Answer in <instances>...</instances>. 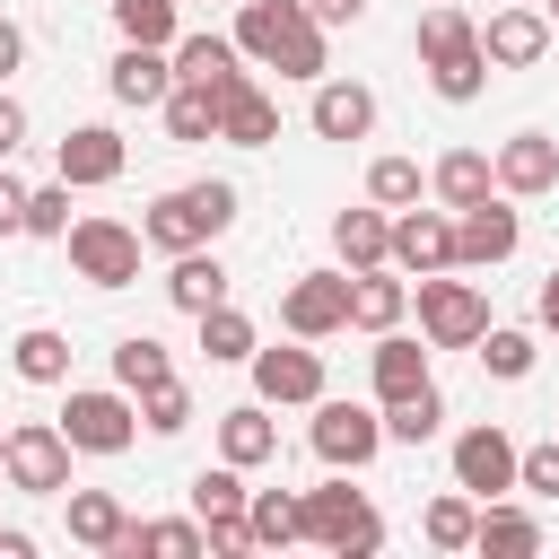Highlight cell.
<instances>
[{
  "label": "cell",
  "instance_id": "obj_52",
  "mask_svg": "<svg viewBox=\"0 0 559 559\" xmlns=\"http://www.w3.org/2000/svg\"><path fill=\"white\" fill-rule=\"evenodd\" d=\"M0 454H9V428H0Z\"/></svg>",
  "mask_w": 559,
  "mask_h": 559
},
{
  "label": "cell",
  "instance_id": "obj_39",
  "mask_svg": "<svg viewBox=\"0 0 559 559\" xmlns=\"http://www.w3.org/2000/svg\"><path fill=\"white\" fill-rule=\"evenodd\" d=\"M472 524H480V498H472V489H445V498H428V515H419L428 550H472Z\"/></svg>",
  "mask_w": 559,
  "mask_h": 559
},
{
  "label": "cell",
  "instance_id": "obj_53",
  "mask_svg": "<svg viewBox=\"0 0 559 559\" xmlns=\"http://www.w3.org/2000/svg\"><path fill=\"white\" fill-rule=\"evenodd\" d=\"M0 542H9V524H0Z\"/></svg>",
  "mask_w": 559,
  "mask_h": 559
},
{
  "label": "cell",
  "instance_id": "obj_10",
  "mask_svg": "<svg viewBox=\"0 0 559 559\" xmlns=\"http://www.w3.org/2000/svg\"><path fill=\"white\" fill-rule=\"evenodd\" d=\"M515 472H524V445H515L498 419H480V428L454 437V489H472V498H507Z\"/></svg>",
  "mask_w": 559,
  "mask_h": 559
},
{
  "label": "cell",
  "instance_id": "obj_4",
  "mask_svg": "<svg viewBox=\"0 0 559 559\" xmlns=\"http://www.w3.org/2000/svg\"><path fill=\"white\" fill-rule=\"evenodd\" d=\"M411 306H419V332H428V349H480V332H489V297H480V280L428 271V280L411 288Z\"/></svg>",
  "mask_w": 559,
  "mask_h": 559
},
{
  "label": "cell",
  "instance_id": "obj_45",
  "mask_svg": "<svg viewBox=\"0 0 559 559\" xmlns=\"http://www.w3.org/2000/svg\"><path fill=\"white\" fill-rule=\"evenodd\" d=\"M515 489H533V498H559V437H550V445H524V472H515Z\"/></svg>",
  "mask_w": 559,
  "mask_h": 559
},
{
  "label": "cell",
  "instance_id": "obj_38",
  "mask_svg": "<svg viewBox=\"0 0 559 559\" xmlns=\"http://www.w3.org/2000/svg\"><path fill=\"white\" fill-rule=\"evenodd\" d=\"M245 524H253V550H288V542H306V515H297L288 489H253Z\"/></svg>",
  "mask_w": 559,
  "mask_h": 559
},
{
  "label": "cell",
  "instance_id": "obj_47",
  "mask_svg": "<svg viewBox=\"0 0 559 559\" xmlns=\"http://www.w3.org/2000/svg\"><path fill=\"white\" fill-rule=\"evenodd\" d=\"M17 70H26V26H17V17H0V87H9Z\"/></svg>",
  "mask_w": 559,
  "mask_h": 559
},
{
  "label": "cell",
  "instance_id": "obj_18",
  "mask_svg": "<svg viewBox=\"0 0 559 559\" xmlns=\"http://www.w3.org/2000/svg\"><path fill=\"white\" fill-rule=\"evenodd\" d=\"M367 384H376V402H402V393L437 384V376H428V332H419V341H411L402 323L376 332V349H367Z\"/></svg>",
  "mask_w": 559,
  "mask_h": 559
},
{
  "label": "cell",
  "instance_id": "obj_17",
  "mask_svg": "<svg viewBox=\"0 0 559 559\" xmlns=\"http://www.w3.org/2000/svg\"><path fill=\"white\" fill-rule=\"evenodd\" d=\"M306 122H314V140H367L376 131V87L367 79H314V105H306Z\"/></svg>",
  "mask_w": 559,
  "mask_h": 559
},
{
  "label": "cell",
  "instance_id": "obj_22",
  "mask_svg": "<svg viewBox=\"0 0 559 559\" xmlns=\"http://www.w3.org/2000/svg\"><path fill=\"white\" fill-rule=\"evenodd\" d=\"M166 306H175V314H210V306H227V262H218L210 245L166 253Z\"/></svg>",
  "mask_w": 559,
  "mask_h": 559
},
{
  "label": "cell",
  "instance_id": "obj_16",
  "mask_svg": "<svg viewBox=\"0 0 559 559\" xmlns=\"http://www.w3.org/2000/svg\"><path fill=\"white\" fill-rule=\"evenodd\" d=\"M166 87H175V52H166V44H122V52H114V70H105V96H114V105H131V114L166 105Z\"/></svg>",
  "mask_w": 559,
  "mask_h": 559
},
{
  "label": "cell",
  "instance_id": "obj_13",
  "mask_svg": "<svg viewBox=\"0 0 559 559\" xmlns=\"http://www.w3.org/2000/svg\"><path fill=\"white\" fill-rule=\"evenodd\" d=\"M122 166H131V148H122V131H114V122H79V131H61V148H52V175H61L70 192L122 183Z\"/></svg>",
  "mask_w": 559,
  "mask_h": 559
},
{
  "label": "cell",
  "instance_id": "obj_1",
  "mask_svg": "<svg viewBox=\"0 0 559 559\" xmlns=\"http://www.w3.org/2000/svg\"><path fill=\"white\" fill-rule=\"evenodd\" d=\"M227 227H236V183H218V175L175 183V192H157V201L140 210L148 253H192V245H218Z\"/></svg>",
  "mask_w": 559,
  "mask_h": 559
},
{
  "label": "cell",
  "instance_id": "obj_48",
  "mask_svg": "<svg viewBox=\"0 0 559 559\" xmlns=\"http://www.w3.org/2000/svg\"><path fill=\"white\" fill-rule=\"evenodd\" d=\"M17 148H26V105L0 87V157H17Z\"/></svg>",
  "mask_w": 559,
  "mask_h": 559
},
{
  "label": "cell",
  "instance_id": "obj_27",
  "mask_svg": "<svg viewBox=\"0 0 559 559\" xmlns=\"http://www.w3.org/2000/svg\"><path fill=\"white\" fill-rule=\"evenodd\" d=\"M218 454L245 463V472H262V463L280 454V428H271V402H262V393L236 402V411H218Z\"/></svg>",
  "mask_w": 559,
  "mask_h": 559
},
{
  "label": "cell",
  "instance_id": "obj_26",
  "mask_svg": "<svg viewBox=\"0 0 559 559\" xmlns=\"http://www.w3.org/2000/svg\"><path fill=\"white\" fill-rule=\"evenodd\" d=\"M402 314H411V280H393V262L349 271V323H358V332H393Z\"/></svg>",
  "mask_w": 559,
  "mask_h": 559
},
{
  "label": "cell",
  "instance_id": "obj_9",
  "mask_svg": "<svg viewBox=\"0 0 559 559\" xmlns=\"http://www.w3.org/2000/svg\"><path fill=\"white\" fill-rule=\"evenodd\" d=\"M280 323H288L297 341L349 332V271H297V280L280 288Z\"/></svg>",
  "mask_w": 559,
  "mask_h": 559
},
{
  "label": "cell",
  "instance_id": "obj_33",
  "mask_svg": "<svg viewBox=\"0 0 559 559\" xmlns=\"http://www.w3.org/2000/svg\"><path fill=\"white\" fill-rule=\"evenodd\" d=\"M9 367H17L26 384H70V332H52V323H26V332L9 341Z\"/></svg>",
  "mask_w": 559,
  "mask_h": 559
},
{
  "label": "cell",
  "instance_id": "obj_15",
  "mask_svg": "<svg viewBox=\"0 0 559 559\" xmlns=\"http://www.w3.org/2000/svg\"><path fill=\"white\" fill-rule=\"evenodd\" d=\"M489 157H498V192H515V201L559 192V140L550 131H507Z\"/></svg>",
  "mask_w": 559,
  "mask_h": 559
},
{
  "label": "cell",
  "instance_id": "obj_20",
  "mask_svg": "<svg viewBox=\"0 0 559 559\" xmlns=\"http://www.w3.org/2000/svg\"><path fill=\"white\" fill-rule=\"evenodd\" d=\"M306 17H314L306 0H236V44H245V61H271V70H280V52H288V35H297Z\"/></svg>",
  "mask_w": 559,
  "mask_h": 559
},
{
  "label": "cell",
  "instance_id": "obj_46",
  "mask_svg": "<svg viewBox=\"0 0 559 559\" xmlns=\"http://www.w3.org/2000/svg\"><path fill=\"white\" fill-rule=\"evenodd\" d=\"M0 236H26V183L9 175V157H0Z\"/></svg>",
  "mask_w": 559,
  "mask_h": 559
},
{
  "label": "cell",
  "instance_id": "obj_19",
  "mask_svg": "<svg viewBox=\"0 0 559 559\" xmlns=\"http://www.w3.org/2000/svg\"><path fill=\"white\" fill-rule=\"evenodd\" d=\"M175 79L227 96V87H245L253 70H245V44H236V35H175Z\"/></svg>",
  "mask_w": 559,
  "mask_h": 559
},
{
  "label": "cell",
  "instance_id": "obj_25",
  "mask_svg": "<svg viewBox=\"0 0 559 559\" xmlns=\"http://www.w3.org/2000/svg\"><path fill=\"white\" fill-rule=\"evenodd\" d=\"M332 253H341V271H376V262H393V210H341L332 218Z\"/></svg>",
  "mask_w": 559,
  "mask_h": 559
},
{
  "label": "cell",
  "instance_id": "obj_14",
  "mask_svg": "<svg viewBox=\"0 0 559 559\" xmlns=\"http://www.w3.org/2000/svg\"><path fill=\"white\" fill-rule=\"evenodd\" d=\"M393 271H411V280H428V271H463L454 262V210L437 201V210H393Z\"/></svg>",
  "mask_w": 559,
  "mask_h": 559
},
{
  "label": "cell",
  "instance_id": "obj_12",
  "mask_svg": "<svg viewBox=\"0 0 559 559\" xmlns=\"http://www.w3.org/2000/svg\"><path fill=\"white\" fill-rule=\"evenodd\" d=\"M480 52H489V70H533L550 52V9L542 0H498L489 26H480Z\"/></svg>",
  "mask_w": 559,
  "mask_h": 559
},
{
  "label": "cell",
  "instance_id": "obj_28",
  "mask_svg": "<svg viewBox=\"0 0 559 559\" xmlns=\"http://www.w3.org/2000/svg\"><path fill=\"white\" fill-rule=\"evenodd\" d=\"M472 550H489V559H533V550H542V515H524V507H507V498H480Z\"/></svg>",
  "mask_w": 559,
  "mask_h": 559
},
{
  "label": "cell",
  "instance_id": "obj_2",
  "mask_svg": "<svg viewBox=\"0 0 559 559\" xmlns=\"http://www.w3.org/2000/svg\"><path fill=\"white\" fill-rule=\"evenodd\" d=\"M297 515H306V542L332 550V559H376L384 550V515L367 507V489H349L341 472L323 489H297Z\"/></svg>",
  "mask_w": 559,
  "mask_h": 559
},
{
  "label": "cell",
  "instance_id": "obj_44",
  "mask_svg": "<svg viewBox=\"0 0 559 559\" xmlns=\"http://www.w3.org/2000/svg\"><path fill=\"white\" fill-rule=\"evenodd\" d=\"M26 236H70V183L61 175L26 192Z\"/></svg>",
  "mask_w": 559,
  "mask_h": 559
},
{
  "label": "cell",
  "instance_id": "obj_6",
  "mask_svg": "<svg viewBox=\"0 0 559 559\" xmlns=\"http://www.w3.org/2000/svg\"><path fill=\"white\" fill-rule=\"evenodd\" d=\"M306 445H314L332 472H367V463L384 454V402H341V393H323Z\"/></svg>",
  "mask_w": 559,
  "mask_h": 559
},
{
  "label": "cell",
  "instance_id": "obj_24",
  "mask_svg": "<svg viewBox=\"0 0 559 559\" xmlns=\"http://www.w3.org/2000/svg\"><path fill=\"white\" fill-rule=\"evenodd\" d=\"M428 192H437L445 210H472V201L498 192V157H489V148H445V157L428 166Z\"/></svg>",
  "mask_w": 559,
  "mask_h": 559
},
{
  "label": "cell",
  "instance_id": "obj_49",
  "mask_svg": "<svg viewBox=\"0 0 559 559\" xmlns=\"http://www.w3.org/2000/svg\"><path fill=\"white\" fill-rule=\"evenodd\" d=\"M314 9V26H358L367 17V0H306Z\"/></svg>",
  "mask_w": 559,
  "mask_h": 559
},
{
  "label": "cell",
  "instance_id": "obj_37",
  "mask_svg": "<svg viewBox=\"0 0 559 559\" xmlns=\"http://www.w3.org/2000/svg\"><path fill=\"white\" fill-rule=\"evenodd\" d=\"M157 114H166V140H218V96L192 87V79H175Z\"/></svg>",
  "mask_w": 559,
  "mask_h": 559
},
{
  "label": "cell",
  "instance_id": "obj_5",
  "mask_svg": "<svg viewBox=\"0 0 559 559\" xmlns=\"http://www.w3.org/2000/svg\"><path fill=\"white\" fill-rule=\"evenodd\" d=\"M70 271L87 280V288H131L140 280V253H148V236L131 227V218H70Z\"/></svg>",
  "mask_w": 559,
  "mask_h": 559
},
{
  "label": "cell",
  "instance_id": "obj_23",
  "mask_svg": "<svg viewBox=\"0 0 559 559\" xmlns=\"http://www.w3.org/2000/svg\"><path fill=\"white\" fill-rule=\"evenodd\" d=\"M61 515H70L79 550H122V533H131V507L114 489H61Z\"/></svg>",
  "mask_w": 559,
  "mask_h": 559
},
{
  "label": "cell",
  "instance_id": "obj_32",
  "mask_svg": "<svg viewBox=\"0 0 559 559\" xmlns=\"http://www.w3.org/2000/svg\"><path fill=\"white\" fill-rule=\"evenodd\" d=\"M140 550H148V559H201V550H210V524H201V515H166V524H140V515H131L122 559H140Z\"/></svg>",
  "mask_w": 559,
  "mask_h": 559
},
{
  "label": "cell",
  "instance_id": "obj_42",
  "mask_svg": "<svg viewBox=\"0 0 559 559\" xmlns=\"http://www.w3.org/2000/svg\"><path fill=\"white\" fill-rule=\"evenodd\" d=\"M419 192H428L419 157H376V166H367V201H376V210H411Z\"/></svg>",
  "mask_w": 559,
  "mask_h": 559
},
{
  "label": "cell",
  "instance_id": "obj_34",
  "mask_svg": "<svg viewBox=\"0 0 559 559\" xmlns=\"http://www.w3.org/2000/svg\"><path fill=\"white\" fill-rule=\"evenodd\" d=\"M105 9H114L122 44H166L175 52V35H183V0H105Z\"/></svg>",
  "mask_w": 559,
  "mask_h": 559
},
{
  "label": "cell",
  "instance_id": "obj_50",
  "mask_svg": "<svg viewBox=\"0 0 559 559\" xmlns=\"http://www.w3.org/2000/svg\"><path fill=\"white\" fill-rule=\"evenodd\" d=\"M533 314H542V332H559V271L542 280V297H533Z\"/></svg>",
  "mask_w": 559,
  "mask_h": 559
},
{
  "label": "cell",
  "instance_id": "obj_51",
  "mask_svg": "<svg viewBox=\"0 0 559 559\" xmlns=\"http://www.w3.org/2000/svg\"><path fill=\"white\" fill-rule=\"evenodd\" d=\"M542 9H550V26H559V0H542Z\"/></svg>",
  "mask_w": 559,
  "mask_h": 559
},
{
  "label": "cell",
  "instance_id": "obj_41",
  "mask_svg": "<svg viewBox=\"0 0 559 559\" xmlns=\"http://www.w3.org/2000/svg\"><path fill=\"white\" fill-rule=\"evenodd\" d=\"M428 87H437L445 105H472V96L489 87V52H480V44H463V52H445V61H428Z\"/></svg>",
  "mask_w": 559,
  "mask_h": 559
},
{
  "label": "cell",
  "instance_id": "obj_21",
  "mask_svg": "<svg viewBox=\"0 0 559 559\" xmlns=\"http://www.w3.org/2000/svg\"><path fill=\"white\" fill-rule=\"evenodd\" d=\"M218 140H227V148H271V140H280V96H271L262 79L227 87V96H218Z\"/></svg>",
  "mask_w": 559,
  "mask_h": 559
},
{
  "label": "cell",
  "instance_id": "obj_43",
  "mask_svg": "<svg viewBox=\"0 0 559 559\" xmlns=\"http://www.w3.org/2000/svg\"><path fill=\"white\" fill-rule=\"evenodd\" d=\"M140 428H148V437H183V428H192V384H183V376L148 384V393H140Z\"/></svg>",
  "mask_w": 559,
  "mask_h": 559
},
{
  "label": "cell",
  "instance_id": "obj_36",
  "mask_svg": "<svg viewBox=\"0 0 559 559\" xmlns=\"http://www.w3.org/2000/svg\"><path fill=\"white\" fill-rule=\"evenodd\" d=\"M437 428H445V393H437V384H419V393L384 402V445H428Z\"/></svg>",
  "mask_w": 559,
  "mask_h": 559
},
{
  "label": "cell",
  "instance_id": "obj_29",
  "mask_svg": "<svg viewBox=\"0 0 559 559\" xmlns=\"http://www.w3.org/2000/svg\"><path fill=\"white\" fill-rule=\"evenodd\" d=\"M463 44H480V17H472L463 0H428V9H419V26H411L419 70H428V61H445V52H463Z\"/></svg>",
  "mask_w": 559,
  "mask_h": 559
},
{
  "label": "cell",
  "instance_id": "obj_7",
  "mask_svg": "<svg viewBox=\"0 0 559 559\" xmlns=\"http://www.w3.org/2000/svg\"><path fill=\"white\" fill-rule=\"evenodd\" d=\"M70 437H61V419H17L9 428V454H0V480L9 489H26V498H61L70 489Z\"/></svg>",
  "mask_w": 559,
  "mask_h": 559
},
{
  "label": "cell",
  "instance_id": "obj_31",
  "mask_svg": "<svg viewBox=\"0 0 559 559\" xmlns=\"http://www.w3.org/2000/svg\"><path fill=\"white\" fill-rule=\"evenodd\" d=\"M192 323H201V358H210V367H253L262 332H253L245 306H210V314H192Z\"/></svg>",
  "mask_w": 559,
  "mask_h": 559
},
{
  "label": "cell",
  "instance_id": "obj_35",
  "mask_svg": "<svg viewBox=\"0 0 559 559\" xmlns=\"http://www.w3.org/2000/svg\"><path fill=\"white\" fill-rule=\"evenodd\" d=\"M166 376H175V358H166L157 332H122V341H114V384H122V393H148V384H166Z\"/></svg>",
  "mask_w": 559,
  "mask_h": 559
},
{
  "label": "cell",
  "instance_id": "obj_11",
  "mask_svg": "<svg viewBox=\"0 0 559 559\" xmlns=\"http://www.w3.org/2000/svg\"><path fill=\"white\" fill-rule=\"evenodd\" d=\"M253 393H262L271 411H297V402L314 411V402H323V349L297 341V332H288V349H253Z\"/></svg>",
  "mask_w": 559,
  "mask_h": 559
},
{
  "label": "cell",
  "instance_id": "obj_40",
  "mask_svg": "<svg viewBox=\"0 0 559 559\" xmlns=\"http://www.w3.org/2000/svg\"><path fill=\"white\" fill-rule=\"evenodd\" d=\"M533 358H542V349H533V332H524V323H489V332H480V367H489L498 384H524V376H533Z\"/></svg>",
  "mask_w": 559,
  "mask_h": 559
},
{
  "label": "cell",
  "instance_id": "obj_8",
  "mask_svg": "<svg viewBox=\"0 0 559 559\" xmlns=\"http://www.w3.org/2000/svg\"><path fill=\"white\" fill-rule=\"evenodd\" d=\"M515 245H524L515 192H489V201L454 210V262H463V271H498V262H515Z\"/></svg>",
  "mask_w": 559,
  "mask_h": 559
},
{
  "label": "cell",
  "instance_id": "obj_30",
  "mask_svg": "<svg viewBox=\"0 0 559 559\" xmlns=\"http://www.w3.org/2000/svg\"><path fill=\"white\" fill-rule=\"evenodd\" d=\"M245 507H253V489H245V463H201L192 472V515L201 524H245Z\"/></svg>",
  "mask_w": 559,
  "mask_h": 559
},
{
  "label": "cell",
  "instance_id": "obj_3",
  "mask_svg": "<svg viewBox=\"0 0 559 559\" xmlns=\"http://www.w3.org/2000/svg\"><path fill=\"white\" fill-rule=\"evenodd\" d=\"M61 437L79 454H131L140 445V393H122V384H70Z\"/></svg>",
  "mask_w": 559,
  "mask_h": 559
}]
</instances>
